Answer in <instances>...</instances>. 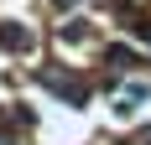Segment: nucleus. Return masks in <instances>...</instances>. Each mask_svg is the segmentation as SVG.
Listing matches in <instances>:
<instances>
[{"mask_svg":"<svg viewBox=\"0 0 151 145\" xmlns=\"http://www.w3.org/2000/svg\"><path fill=\"white\" fill-rule=\"evenodd\" d=\"M0 42H5V47H16V52H21V47H31V31H21V26H16V21H5V31H0Z\"/></svg>","mask_w":151,"mask_h":145,"instance_id":"f257e3e1","label":"nucleus"}]
</instances>
